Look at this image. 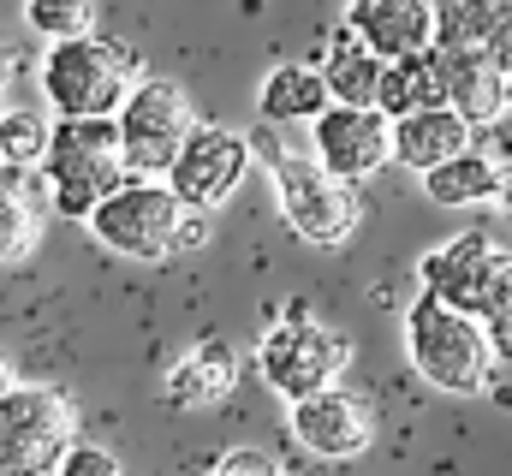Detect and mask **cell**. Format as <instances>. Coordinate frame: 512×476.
<instances>
[{"mask_svg": "<svg viewBox=\"0 0 512 476\" xmlns=\"http://www.w3.org/2000/svg\"><path fill=\"white\" fill-rule=\"evenodd\" d=\"M471 149V125L453 114V108H423V114H405L393 119V161L405 173H435L441 161L465 155Z\"/></svg>", "mask_w": 512, "mask_h": 476, "instance_id": "cell-16", "label": "cell"}, {"mask_svg": "<svg viewBox=\"0 0 512 476\" xmlns=\"http://www.w3.org/2000/svg\"><path fill=\"white\" fill-rule=\"evenodd\" d=\"M399 340H405L411 369H417L429 387L459 393V399H471V393H483V387H489L495 357H489V334H483V322H477V316H465V310H453V304H441V298L417 292V298L405 304Z\"/></svg>", "mask_w": 512, "mask_h": 476, "instance_id": "cell-3", "label": "cell"}, {"mask_svg": "<svg viewBox=\"0 0 512 476\" xmlns=\"http://www.w3.org/2000/svg\"><path fill=\"white\" fill-rule=\"evenodd\" d=\"M495 191H501V173L477 149H465V155L441 161L435 173H423V197L441 203V209H477V203H495Z\"/></svg>", "mask_w": 512, "mask_h": 476, "instance_id": "cell-21", "label": "cell"}, {"mask_svg": "<svg viewBox=\"0 0 512 476\" xmlns=\"http://www.w3.org/2000/svg\"><path fill=\"white\" fill-rule=\"evenodd\" d=\"M78 441V405L60 387L18 381L0 393V476H54Z\"/></svg>", "mask_w": 512, "mask_h": 476, "instance_id": "cell-6", "label": "cell"}, {"mask_svg": "<svg viewBox=\"0 0 512 476\" xmlns=\"http://www.w3.org/2000/svg\"><path fill=\"white\" fill-rule=\"evenodd\" d=\"M54 476H120V459L108 447H96V441H72L66 459L54 465Z\"/></svg>", "mask_w": 512, "mask_h": 476, "instance_id": "cell-26", "label": "cell"}, {"mask_svg": "<svg viewBox=\"0 0 512 476\" xmlns=\"http://www.w3.org/2000/svg\"><path fill=\"white\" fill-rule=\"evenodd\" d=\"M322 108H328V84L304 60H280L256 90V114L274 119V125H310Z\"/></svg>", "mask_w": 512, "mask_h": 476, "instance_id": "cell-19", "label": "cell"}, {"mask_svg": "<svg viewBox=\"0 0 512 476\" xmlns=\"http://www.w3.org/2000/svg\"><path fill=\"white\" fill-rule=\"evenodd\" d=\"M239 369H245V357H239L233 340L203 334L185 357H173V369H167V381H161V399H167V405H179V411L221 405V399L239 387Z\"/></svg>", "mask_w": 512, "mask_h": 476, "instance_id": "cell-15", "label": "cell"}, {"mask_svg": "<svg viewBox=\"0 0 512 476\" xmlns=\"http://www.w3.org/2000/svg\"><path fill=\"white\" fill-rule=\"evenodd\" d=\"M36 173L48 185V209L54 215L90 221L96 203L126 185L114 119H54V137H48V155H42Z\"/></svg>", "mask_w": 512, "mask_h": 476, "instance_id": "cell-4", "label": "cell"}, {"mask_svg": "<svg viewBox=\"0 0 512 476\" xmlns=\"http://www.w3.org/2000/svg\"><path fill=\"white\" fill-rule=\"evenodd\" d=\"M24 24L48 48L78 42V36H96V0H24Z\"/></svg>", "mask_w": 512, "mask_h": 476, "instance_id": "cell-24", "label": "cell"}, {"mask_svg": "<svg viewBox=\"0 0 512 476\" xmlns=\"http://www.w3.org/2000/svg\"><path fill=\"white\" fill-rule=\"evenodd\" d=\"M6 387H18V369H12V363L0 357V393H6Z\"/></svg>", "mask_w": 512, "mask_h": 476, "instance_id": "cell-31", "label": "cell"}, {"mask_svg": "<svg viewBox=\"0 0 512 476\" xmlns=\"http://www.w3.org/2000/svg\"><path fill=\"white\" fill-rule=\"evenodd\" d=\"M495 209H501V215H507V221H512V173H507V179H501V191H495Z\"/></svg>", "mask_w": 512, "mask_h": 476, "instance_id": "cell-30", "label": "cell"}, {"mask_svg": "<svg viewBox=\"0 0 512 476\" xmlns=\"http://www.w3.org/2000/svg\"><path fill=\"white\" fill-rule=\"evenodd\" d=\"M423 108H447V102H441V84H435V66H429V54L387 60V66H382V84H376V114L393 125V119L423 114Z\"/></svg>", "mask_w": 512, "mask_h": 476, "instance_id": "cell-22", "label": "cell"}, {"mask_svg": "<svg viewBox=\"0 0 512 476\" xmlns=\"http://www.w3.org/2000/svg\"><path fill=\"white\" fill-rule=\"evenodd\" d=\"M322 84H328V102H340V108H376V84H382V60L358 42V36H334L328 48H322Z\"/></svg>", "mask_w": 512, "mask_h": 476, "instance_id": "cell-20", "label": "cell"}, {"mask_svg": "<svg viewBox=\"0 0 512 476\" xmlns=\"http://www.w3.org/2000/svg\"><path fill=\"white\" fill-rule=\"evenodd\" d=\"M191 96L173 84V78H137L131 96L114 114V131H120V161H126V179H167L173 155L185 149L191 137Z\"/></svg>", "mask_w": 512, "mask_h": 476, "instance_id": "cell-8", "label": "cell"}, {"mask_svg": "<svg viewBox=\"0 0 512 476\" xmlns=\"http://www.w3.org/2000/svg\"><path fill=\"white\" fill-rule=\"evenodd\" d=\"M137 78H143L137 54L108 36L54 42V48H42V66H36L42 102L54 119H114Z\"/></svg>", "mask_w": 512, "mask_h": 476, "instance_id": "cell-2", "label": "cell"}, {"mask_svg": "<svg viewBox=\"0 0 512 476\" xmlns=\"http://www.w3.org/2000/svg\"><path fill=\"white\" fill-rule=\"evenodd\" d=\"M507 114H512V72H507Z\"/></svg>", "mask_w": 512, "mask_h": 476, "instance_id": "cell-33", "label": "cell"}, {"mask_svg": "<svg viewBox=\"0 0 512 476\" xmlns=\"http://www.w3.org/2000/svg\"><path fill=\"white\" fill-rule=\"evenodd\" d=\"M429 6H435V42L489 48L512 72V0H429Z\"/></svg>", "mask_w": 512, "mask_h": 476, "instance_id": "cell-17", "label": "cell"}, {"mask_svg": "<svg viewBox=\"0 0 512 476\" xmlns=\"http://www.w3.org/2000/svg\"><path fill=\"white\" fill-rule=\"evenodd\" d=\"M274 471H280V465H274L262 447H233V453L215 459V471L209 476H274Z\"/></svg>", "mask_w": 512, "mask_h": 476, "instance_id": "cell-28", "label": "cell"}, {"mask_svg": "<svg viewBox=\"0 0 512 476\" xmlns=\"http://www.w3.org/2000/svg\"><path fill=\"white\" fill-rule=\"evenodd\" d=\"M286 429H292V441H298L304 453H316V459H328V465H346V459H364V453L376 447V429H382V423H376V405H370L358 387L334 381V387L298 399V405L286 411Z\"/></svg>", "mask_w": 512, "mask_h": 476, "instance_id": "cell-10", "label": "cell"}, {"mask_svg": "<svg viewBox=\"0 0 512 476\" xmlns=\"http://www.w3.org/2000/svg\"><path fill=\"white\" fill-rule=\"evenodd\" d=\"M352 363V340L310 322L304 310H286L280 322H268V334L256 340V375L268 381V393H280L286 405L334 387Z\"/></svg>", "mask_w": 512, "mask_h": 476, "instance_id": "cell-7", "label": "cell"}, {"mask_svg": "<svg viewBox=\"0 0 512 476\" xmlns=\"http://www.w3.org/2000/svg\"><path fill=\"white\" fill-rule=\"evenodd\" d=\"M310 161L340 179V185H364L393 161V125L376 108H340L328 102L310 119Z\"/></svg>", "mask_w": 512, "mask_h": 476, "instance_id": "cell-11", "label": "cell"}, {"mask_svg": "<svg viewBox=\"0 0 512 476\" xmlns=\"http://www.w3.org/2000/svg\"><path fill=\"white\" fill-rule=\"evenodd\" d=\"M42 215H48V185L42 173H0V268L24 262L42 238Z\"/></svg>", "mask_w": 512, "mask_h": 476, "instance_id": "cell-18", "label": "cell"}, {"mask_svg": "<svg viewBox=\"0 0 512 476\" xmlns=\"http://www.w3.org/2000/svg\"><path fill=\"white\" fill-rule=\"evenodd\" d=\"M48 137H54V119L42 108H0V167L36 173L48 155Z\"/></svg>", "mask_w": 512, "mask_h": 476, "instance_id": "cell-23", "label": "cell"}, {"mask_svg": "<svg viewBox=\"0 0 512 476\" xmlns=\"http://www.w3.org/2000/svg\"><path fill=\"white\" fill-rule=\"evenodd\" d=\"M245 173H251V137L233 131V125L197 119L161 185H167L191 215H215L221 203H233V191L245 185Z\"/></svg>", "mask_w": 512, "mask_h": 476, "instance_id": "cell-9", "label": "cell"}, {"mask_svg": "<svg viewBox=\"0 0 512 476\" xmlns=\"http://www.w3.org/2000/svg\"><path fill=\"white\" fill-rule=\"evenodd\" d=\"M483 334H489V357L495 363H512V310L495 316V322H483Z\"/></svg>", "mask_w": 512, "mask_h": 476, "instance_id": "cell-29", "label": "cell"}, {"mask_svg": "<svg viewBox=\"0 0 512 476\" xmlns=\"http://www.w3.org/2000/svg\"><path fill=\"white\" fill-rule=\"evenodd\" d=\"M495 238L489 233H453L447 244H435L423 262H417V280H423V292L429 298H441V304H453V310H477V292H483V280H489V268H495Z\"/></svg>", "mask_w": 512, "mask_h": 476, "instance_id": "cell-14", "label": "cell"}, {"mask_svg": "<svg viewBox=\"0 0 512 476\" xmlns=\"http://www.w3.org/2000/svg\"><path fill=\"white\" fill-rule=\"evenodd\" d=\"M6 84H12V54L0 48V96H6Z\"/></svg>", "mask_w": 512, "mask_h": 476, "instance_id": "cell-32", "label": "cell"}, {"mask_svg": "<svg viewBox=\"0 0 512 476\" xmlns=\"http://www.w3.org/2000/svg\"><path fill=\"white\" fill-rule=\"evenodd\" d=\"M512 310V250H495V268H489V280H483V292H477V322H495V316H507Z\"/></svg>", "mask_w": 512, "mask_h": 476, "instance_id": "cell-25", "label": "cell"}, {"mask_svg": "<svg viewBox=\"0 0 512 476\" xmlns=\"http://www.w3.org/2000/svg\"><path fill=\"white\" fill-rule=\"evenodd\" d=\"M429 66H435L441 102L465 119L471 131L489 125L495 114H507V66H501L489 48H453V42H435V48H429Z\"/></svg>", "mask_w": 512, "mask_h": 476, "instance_id": "cell-12", "label": "cell"}, {"mask_svg": "<svg viewBox=\"0 0 512 476\" xmlns=\"http://www.w3.org/2000/svg\"><path fill=\"white\" fill-rule=\"evenodd\" d=\"M90 238L114 256L131 262H167L179 250H197L209 238V215H191L161 179H126L120 191H108L96 203V215L84 221Z\"/></svg>", "mask_w": 512, "mask_h": 476, "instance_id": "cell-1", "label": "cell"}, {"mask_svg": "<svg viewBox=\"0 0 512 476\" xmlns=\"http://www.w3.org/2000/svg\"><path fill=\"white\" fill-rule=\"evenodd\" d=\"M274 476H304V471H286V465H280V471H274Z\"/></svg>", "mask_w": 512, "mask_h": 476, "instance_id": "cell-34", "label": "cell"}, {"mask_svg": "<svg viewBox=\"0 0 512 476\" xmlns=\"http://www.w3.org/2000/svg\"><path fill=\"white\" fill-rule=\"evenodd\" d=\"M268 185H274V209L292 233L316 250H334L358 233L364 209H358V191L328 179L310 155L298 149H268Z\"/></svg>", "mask_w": 512, "mask_h": 476, "instance_id": "cell-5", "label": "cell"}, {"mask_svg": "<svg viewBox=\"0 0 512 476\" xmlns=\"http://www.w3.org/2000/svg\"><path fill=\"white\" fill-rule=\"evenodd\" d=\"M346 36H358L376 60H411L435 48V6L429 0H346Z\"/></svg>", "mask_w": 512, "mask_h": 476, "instance_id": "cell-13", "label": "cell"}, {"mask_svg": "<svg viewBox=\"0 0 512 476\" xmlns=\"http://www.w3.org/2000/svg\"><path fill=\"white\" fill-rule=\"evenodd\" d=\"M471 149H477V155H489V161H495V173L507 179V173H512V114H495L489 125H477V131H471Z\"/></svg>", "mask_w": 512, "mask_h": 476, "instance_id": "cell-27", "label": "cell"}]
</instances>
